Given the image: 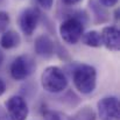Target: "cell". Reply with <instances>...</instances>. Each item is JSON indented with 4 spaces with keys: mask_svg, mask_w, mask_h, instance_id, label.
Masks as SVG:
<instances>
[{
    "mask_svg": "<svg viewBox=\"0 0 120 120\" xmlns=\"http://www.w3.org/2000/svg\"><path fill=\"white\" fill-rule=\"evenodd\" d=\"M36 69L34 60L28 55L18 56L11 64L9 71L12 78L15 80H23L28 78Z\"/></svg>",
    "mask_w": 120,
    "mask_h": 120,
    "instance_id": "cell-4",
    "label": "cell"
},
{
    "mask_svg": "<svg viewBox=\"0 0 120 120\" xmlns=\"http://www.w3.org/2000/svg\"><path fill=\"white\" fill-rule=\"evenodd\" d=\"M34 49L39 56L43 58H50L55 54V43L50 36L42 34L36 38L34 43Z\"/></svg>",
    "mask_w": 120,
    "mask_h": 120,
    "instance_id": "cell-9",
    "label": "cell"
},
{
    "mask_svg": "<svg viewBox=\"0 0 120 120\" xmlns=\"http://www.w3.org/2000/svg\"><path fill=\"white\" fill-rule=\"evenodd\" d=\"M98 116L101 120H119L120 104L117 97H104L97 103Z\"/></svg>",
    "mask_w": 120,
    "mask_h": 120,
    "instance_id": "cell-5",
    "label": "cell"
},
{
    "mask_svg": "<svg viewBox=\"0 0 120 120\" xmlns=\"http://www.w3.org/2000/svg\"><path fill=\"white\" fill-rule=\"evenodd\" d=\"M39 20H40V14L35 8L23 9L19 18V25L22 33L28 36L32 35L39 25Z\"/></svg>",
    "mask_w": 120,
    "mask_h": 120,
    "instance_id": "cell-7",
    "label": "cell"
},
{
    "mask_svg": "<svg viewBox=\"0 0 120 120\" xmlns=\"http://www.w3.org/2000/svg\"><path fill=\"white\" fill-rule=\"evenodd\" d=\"M0 120H11V118L8 117L7 112H5V111L0 110Z\"/></svg>",
    "mask_w": 120,
    "mask_h": 120,
    "instance_id": "cell-18",
    "label": "cell"
},
{
    "mask_svg": "<svg viewBox=\"0 0 120 120\" xmlns=\"http://www.w3.org/2000/svg\"><path fill=\"white\" fill-rule=\"evenodd\" d=\"M6 112L11 120H26L29 113L26 100L20 96H12L5 103Z\"/></svg>",
    "mask_w": 120,
    "mask_h": 120,
    "instance_id": "cell-6",
    "label": "cell"
},
{
    "mask_svg": "<svg viewBox=\"0 0 120 120\" xmlns=\"http://www.w3.org/2000/svg\"><path fill=\"white\" fill-rule=\"evenodd\" d=\"M72 79L76 89L80 93H92L97 85V71L92 65L80 64L75 69Z\"/></svg>",
    "mask_w": 120,
    "mask_h": 120,
    "instance_id": "cell-2",
    "label": "cell"
},
{
    "mask_svg": "<svg viewBox=\"0 0 120 120\" xmlns=\"http://www.w3.org/2000/svg\"><path fill=\"white\" fill-rule=\"evenodd\" d=\"M20 42L21 38L15 30H5L0 39V47L4 49H13L19 47Z\"/></svg>",
    "mask_w": 120,
    "mask_h": 120,
    "instance_id": "cell-10",
    "label": "cell"
},
{
    "mask_svg": "<svg viewBox=\"0 0 120 120\" xmlns=\"http://www.w3.org/2000/svg\"><path fill=\"white\" fill-rule=\"evenodd\" d=\"M80 40L85 45L91 47V48H99L103 45L100 33L97 30H90V32L83 33Z\"/></svg>",
    "mask_w": 120,
    "mask_h": 120,
    "instance_id": "cell-11",
    "label": "cell"
},
{
    "mask_svg": "<svg viewBox=\"0 0 120 120\" xmlns=\"http://www.w3.org/2000/svg\"><path fill=\"white\" fill-rule=\"evenodd\" d=\"M60 35L68 44H76L80 40L84 27L83 22L77 18H68L60 25Z\"/></svg>",
    "mask_w": 120,
    "mask_h": 120,
    "instance_id": "cell-3",
    "label": "cell"
},
{
    "mask_svg": "<svg viewBox=\"0 0 120 120\" xmlns=\"http://www.w3.org/2000/svg\"><path fill=\"white\" fill-rule=\"evenodd\" d=\"M39 5H40L42 8L49 11L51 7H52V4H54V0H38Z\"/></svg>",
    "mask_w": 120,
    "mask_h": 120,
    "instance_id": "cell-15",
    "label": "cell"
},
{
    "mask_svg": "<svg viewBox=\"0 0 120 120\" xmlns=\"http://www.w3.org/2000/svg\"><path fill=\"white\" fill-rule=\"evenodd\" d=\"M101 43L111 51H118L120 48V33L114 26H107L101 29Z\"/></svg>",
    "mask_w": 120,
    "mask_h": 120,
    "instance_id": "cell-8",
    "label": "cell"
},
{
    "mask_svg": "<svg viewBox=\"0 0 120 120\" xmlns=\"http://www.w3.org/2000/svg\"><path fill=\"white\" fill-rule=\"evenodd\" d=\"M41 85L47 92L60 93L67 89L68 78L61 68L50 65L47 67L41 75Z\"/></svg>",
    "mask_w": 120,
    "mask_h": 120,
    "instance_id": "cell-1",
    "label": "cell"
},
{
    "mask_svg": "<svg viewBox=\"0 0 120 120\" xmlns=\"http://www.w3.org/2000/svg\"><path fill=\"white\" fill-rule=\"evenodd\" d=\"M100 4L104 6V7H107V8H111V7H114L117 4H118V0H99Z\"/></svg>",
    "mask_w": 120,
    "mask_h": 120,
    "instance_id": "cell-16",
    "label": "cell"
},
{
    "mask_svg": "<svg viewBox=\"0 0 120 120\" xmlns=\"http://www.w3.org/2000/svg\"><path fill=\"white\" fill-rule=\"evenodd\" d=\"M4 52H2V50H1V48H0V67L2 65V62H4Z\"/></svg>",
    "mask_w": 120,
    "mask_h": 120,
    "instance_id": "cell-20",
    "label": "cell"
},
{
    "mask_svg": "<svg viewBox=\"0 0 120 120\" xmlns=\"http://www.w3.org/2000/svg\"><path fill=\"white\" fill-rule=\"evenodd\" d=\"M77 116L80 117L79 120H94V118H96L94 112L90 107H84L82 111L77 113Z\"/></svg>",
    "mask_w": 120,
    "mask_h": 120,
    "instance_id": "cell-14",
    "label": "cell"
},
{
    "mask_svg": "<svg viewBox=\"0 0 120 120\" xmlns=\"http://www.w3.org/2000/svg\"><path fill=\"white\" fill-rule=\"evenodd\" d=\"M9 15L5 11H0V34H2L9 25Z\"/></svg>",
    "mask_w": 120,
    "mask_h": 120,
    "instance_id": "cell-13",
    "label": "cell"
},
{
    "mask_svg": "<svg viewBox=\"0 0 120 120\" xmlns=\"http://www.w3.org/2000/svg\"><path fill=\"white\" fill-rule=\"evenodd\" d=\"M65 5H68V6H74V5H77L79 1L82 0H62Z\"/></svg>",
    "mask_w": 120,
    "mask_h": 120,
    "instance_id": "cell-17",
    "label": "cell"
},
{
    "mask_svg": "<svg viewBox=\"0 0 120 120\" xmlns=\"http://www.w3.org/2000/svg\"><path fill=\"white\" fill-rule=\"evenodd\" d=\"M6 91V84L2 79H0V96H2Z\"/></svg>",
    "mask_w": 120,
    "mask_h": 120,
    "instance_id": "cell-19",
    "label": "cell"
},
{
    "mask_svg": "<svg viewBox=\"0 0 120 120\" xmlns=\"http://www.w3.org/2000/svg\"><path fill=\"white\" fill-rule=\"evenodd\" d=\"M45 120H75L61 112H55V111H47L44 113Z\"/></svg>",
    "mask_w": 120,
    "mask_h": 120,
    "instance_id": "cell-12",
    "label": "cell"
}]
</instances>
